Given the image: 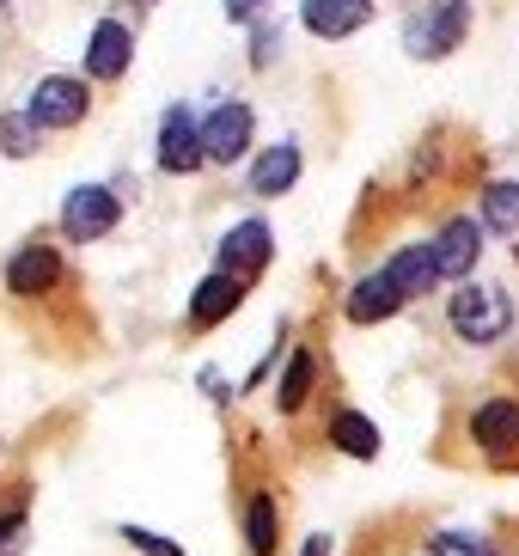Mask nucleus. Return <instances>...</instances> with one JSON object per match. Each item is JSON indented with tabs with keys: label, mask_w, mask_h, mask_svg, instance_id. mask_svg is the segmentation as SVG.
Masks as SVG:
<instances>
[{
	"label": "nucleus",
	"mask_w": 519,
	"mask_h": 556,
	"mask_svg": "<svg viewBox=\"0 0 519 556\" xmlns=\"http://www.w3.org/2000/svg\"><path fill=\"white\" fill-rule=\"evenodd\" d=\"M446 325L458 330V343H502L514 330V300L495 281H458V294L446 300Z\"/></svg>",
	"instance_id": "obj_1"
},
{
	"label": "nucleus",
	"mask_w": 519,
	"mask_h": 556,
	"mask_svg": "<svg viewBox=\"0 0 519 556\" xmlns=\"http://www.w3.org/2000/svg\"><path fill=\"white\" fill-rule=\"evenodd\" d=\"M86 111H92V86L74 80V74H43V80L31 86L25 123H31L37 135H49V129H80Z\"/></svg>",
	"instance_id": "obj_2"
},
{
	"label": "nucleus",
	"mask_w": 519,
	"mask_h": 556,
	"mask_svg": "<svg viewBox=\"0 0 519 556\" xmlns=\"http://www.w3.org/2000/svg\"><path fill=\"white\" fill-rule=\"evenodd\" d=\"M116 220H123V202H116L111 184H80V190H67L62 239H74V245H98L104 232H116Z\"/></svg>",
	"instance_id": "obj_3"
},
{
	"label": "nucleus",
	"mask_w": 519,
	"mask_h": 556,
	"mask_svg": "<svg viewBox=\"0 0 519 556\" xmlns=\"http://www.w3.org/2000/svg\"><path fill=\"white\" fill-rule=\"evenodd\" d=\"M465 31H471V7H465V0H434V13L409 18L404 43H409L416 62H440V55H453L458 43H465Z\"/></svg>",
	"instance_id": "obj_4"
},
{
	"label": "nucleus",
	"mask_w": 519,
	"mask_h": 556,
	"mask_svg": "<svg viewBox=\"0 0 519 556\" xmlns=\"http://www.w3.org/2000/svg\"><path fill=\"white\" fill-rule=\"evenodd\" d=\"M477 251H483V227H477L471 214H453L446 227L428 239V263H434V281L446 276V281H465L471 276V263H477Z\"/></svg>",
	"instance_id": "obj_5"
},
{
	"label": "nucleus",
	"mask_w": 519,
	"mask_h": 556,
	"mask_svg": "<svg viewBox=\"0 0 519 556\" xmlns=\"http://www.w3.org/2000/svg\"><path fill=\"white\" fill-rule=\"evenodd\" d=\"M202 123L190 116V104H172L160 123V172L165 178H190V172H202Z\"/></svg>",
	"instance_id": "obj_6"
},
{
	"label": "nucleus",
	"mask_w": 519,
	"mask_h": 556,
	"mask_svg": "<svg viewBox=\"0 0 519 556\" xmlns=\"http://www.w3.org/2000/svg\"><path fill=\"white\" fill-rule=\"evenodd\" d=\"M55 281H62V251L49 239H31V245H18L7 257V294L13 300H43Z\"/></svg>",
	"instance_id": "obj_7"
},
{
	"label": "nucleus",
	"mask_w": 519,
	"mask_h": 556,
	"mask_svg": "<svg viewBox=\"0 0 519 556\" xmlns=\"http://www.w3.org/2000/svg\"><path fill=\"white\" fill-rule=\"evenodd\" d=\"M135 62V37L123 18H98L92 37H86V86H104V80H123Z\"/></svg>",
	"instance_id": "obj_8"
},
{
	"label": "nucleus",
	"mask_w": 519,
	"mask_h": 556,
	"mask_svg": "<svg viewBox=\"0 0 519 556\" xmlns=\"http://www.w3.org/2000/svg\"><path fill=\"white\" fill-rule=\"evenodd\" d=\"M251 129H257V116H251V104L227 99L220 111L202 123V160L208 165H232L244 148H251Z\"/></svg>",
	"instance_id": "obj_9"
},
{
	"label": "nucleus",
	"mask_w": 519,
	"mask_h": 556,
	"mask_svg": "<svg viewBox=\"0 0 519 556\" xmlns=\"http://www.w3.org/2000/svg\"><path fill=\"white\" fill-rule=\"evenodd\" d=\"M239 306H244V281H232L227 269H214V276L195 281V294H190V312H183V325H190V330H214L220 318H232Z\"/></svg>",
	"instance_id": "obj_10"
},
{
	"label": "nucleus",
	"mask_w": 519,
	"mask_h": 556,
	"mask_svg": "<svg viewBox=\"0 0 519 556\" xmlns=\"http://www.w3.org/2000/svg\"><path fill=\"white\" fill-rule=\"evenodd\" d=\"M269 251H276V245H269V227H263V220H239V227L220 239V269L251 288V276L269 263Z\"/></svg>",
	"instance_id": "obj_11"
},
{
	"label": "nucleus",
	"mask_w": 519,
	"mask_h": 556,
	"mask_svg": "<svg viewBox=\"0 0 519 556\" xmlns=\"http://www.w3.org/2000/svg\"><path fill=\"white\" fill-rule=\"evenodd\" d=\"M300 18H306L312 37L337 43V37H355L374 18V0H300Z\"/></svg>",
	"instance_id": "obj_12"
},
{
	"label": "nucleus",
	"mask_w": 519,
	"mask_h": 556,
	"mask_svg": "<svg viewBox=\"0 0 519 556\" xmlns=\"http://www.w3.org/2000/svg\"><path fill=\"white\" fill-rule=\"evenodd\" d=\"M471 441L483 453H519V404L514 397H489L471 409Z\"/></svg>",
	"instance_id": "obj_13"
},
{
	"label": "nucleus",
	"mask_w": 519,
	"mask_h": 556,
	"mask_svg": "<svg viewBox=\"0 0 519 556\" xmlns=\"http://www.w3.org/2000/svg\"><path fill=\"white\" fill-rule=\"evenodd\" d=\"M342 312H349V325H385L391 312H404V294H397V281L385 269H374L367 281H355V294L342 300Z\"/></svg>",
	"instance_id": "obj_14"
},
{
	"label": "nucleus",
	"mask_w": 519,
	"mask_h": 556,
	"mask_svg": "<svg viewBox=\"0 0 519 556\" xmlns=\"http://www.w3.org/2000/svg\"><path fill=\"white\" fill-rule=\"evenodd\" d=\"M300 148L293 141H276V148H263L257 153V165H251V190L257 197H288L293 184H300Z\"/></svg>",
	"instance_id": "obj_15"
},
{
	"label": "nucleus",
	"mask_w": 519,
	"mask_h": 556,
	"mask_svg": "<svg viewBox=\"0 0 519 556\" xmlns=\"http://www.w3.org/2000/svg\"><path fill=\"white\" fill-rule=\"evenodd\" d=\"M385 276L397 281V294H404V300L434 294V263H428V245H404L397 257L385 263Z\"/></svg>",
	"instance_id": "obj_16"
},
{
	"label": "nucleus",
	"mask_w": 519,
	"mask_h": 556,
	"mask_svg": "<svg viewBox=\"0 0 519 556\" xmlns=\"http://www.w3.org/2000/svg\"><path fill=\"white\" fill-rule=\"evenodd\" d=\"M330 441H337L349 458H374L379 453V428L367 422V416H355V409H337V416H330Z\"/></svg>",
	"instance_id": "obj_17"
},
{
	"label": "nucleus",
	"mask_w": 519,
	"mask_h": 556,
	"mask_svg": "<svg viewBox=\"0 0 519 556\" xmlns=\"http://www.w3.org/2000/svg\"><path fill=\"white\" fill-rule=\"evenodd\" d=\"M276 502H269V495H251V502H244V544H251V556H276Z\"/></svg>",
	"instance_id": "obj_18"
},
{
	"label": "nucleus",
	"mask_w": 519,
	"mask_h": 556,
	"mask_svg": "<svg viewBox=\"0 0 519 556\" xmlns=\"http://www.w3.org/2000/svg\"><path fill=\"white\" fill-rule=\"evenodd\" d=\"M312 374H318V367H312V349H293L288 355V367H281V386H276V404L288 409H306V397H312Z\"/></svg>",
	"instance_id": "obj_19"
},
{
	"label": "nucleus",
	"mask_w": 519,
	"mask_h": 556,
	"mask_svg": "<svg viewBox=\"0 0 519 556\" xmlns=\"http://www.w3.org/2000/svg\"><path fill=\"white\" fill-rule=\"evenodd\" d=\"M477 227H489V232H519V184H489L483 190V220Z\"/></svg>",
	"instance_id": "obj_20"
},
{
	"label": "nucleus",
	"mask_w": 519,
	"mask_h": 556,
	"mask_svg": "<svg viewBox=\"0 0 519 556\" xmlns=\"http://www.w3.org/2000/svg\"><path fill=\"white\" fill-rule=\"evenodd\" d=\"M37 148H43V135L25 123V111H18V116H0V153H7V160H31Z\"/></svg>",
	"instance_id": "obj_21"
},
{
	"label": "nucleus",
	"mask_w": 519,
	"mask_h": 556,
	"mask_svg": "<svg viewBox=\"0 0 519 556\" xmlns=\"http://www.w3.org/2000/svg\"><path fill=\"white\" fill-rule=\"evenodd\" d=\"M428 556H502L489 539H477V532H428Z\"/></svg>",
	"instance_id": "obj_22"
},
{
	"label": "nucleus",
	"mask_w": 519,
	"mask_h": 556,
	"mask_svg": "<svg viewBox=\"0 0 519 556\" xmlns=\"http://www.w3.org/2000/svg\"><path fill=\"white\" fill-rule=\"evenodd\" d=\"M25 544H31V514H25V502L0 507V556H25Z\"/></svg>",
	"instance_id": "obj_23"
},
{
	"label": "nucleus",
	"mask_w": 519,
	"mask_h": 556,
	"mask_svg": "<svg viewBox=\"0 0 519 556\" xmlns=\"http://www.w3.org/2000/svg\"><path fill=\"white\" fill-rule=\"evenodd\" d=\"M123 539H129L135 551H147V556H183V544L160 539V532H147V526H123Z\"/></svg>",
	"instance_id": "obj_24"
},
{
	"label": "nucleus",
	"mask_w": 519,
	"mask_h": 556,
	"mask_svg": "<svg viewBox=\"0 0 519 556\" xmlns=\"http://www.w3.org/2000/svg\"><path fill=\"white\" fill-rule=\"evenodd\" d=\"M257 7H263V0H227V18H251Z\"/></svg>",
	"instance_id": "obj_25"
},
{
	"label": "nucleus",
	"mask_w": 519,
	"mask_h": 556,
	"mask_svg": "<svg viewBox=\"0 0 519 556\" xmlns=\"http://www.w3.org/2000/svg\"><path fill=\"white\" fill-rule=\"evenodd\" d=\"M300 556H330V539H306V551Z\"/></svg>",
	"instance_id": "obj_26"
},
{
	"label": "nucleus",
	"mask_w": 519,
	"mask_h": 556,
	"mask_svg": "<svg viewBox=\"0 0 519 556\" xmlns=\"http://www.w3.org/2000/svg\"><path fill=\"white\" fill-rule=\"evenodd\" d=\"M129 7H153V0H129Z\"/></svg>",
	"instance_id": "obj_27"
},
{
	"label": "nucleus",
	"mask_w": 519,
	"mask_h": 556,
	"mask_svg": "<svg viewBox=\"0 0 519 556\" xmlns=\"http://www.w3.org/2000/svg\"><path fill=\"white\" fill-rule=\"evenodd\" d=\"M0 7H7V0H0Z\"/></svg>",
	"instance_id": "obj_28"
}]
</instances>
